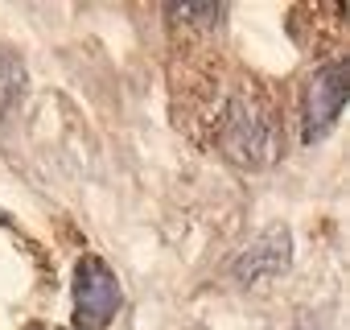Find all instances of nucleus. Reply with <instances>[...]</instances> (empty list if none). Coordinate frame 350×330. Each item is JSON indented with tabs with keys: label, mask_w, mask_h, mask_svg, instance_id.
Segmentation results:
<instances>
[{
	"label": "nucleus",
	"mask_w": 350,
	"mask_h": 330,
	"mask_svg": "<svg viewBox=\"0 0 350 330\" xmlns=\"http://www.w3.org/2000/svg\"><path fill=\"white\" fill-rule=\"evenodd\" d=\"M346 91H350L346 62H325L321 71H313V79L305 87V116H301V136L309 144L329 136V128L338 124V116L346 107Z\"/></svg>",
	"instance_id": "7ed1b4c3"
},
{
	"label": "nucleus",
	"mask_w": 350,
	"mask_h": 330,
	"mask_svg": "<svg viewBox=\"0 0 350 330\" xmlns=\"http://www.w3.org/2000/svg\"><path fill=\"white\" fill-rule=\"evenodd\" d=\"M215 144L239 170H268L280 144L272 107L256 91H235L215 120Z\"/></svg>",
	"instance_id": "f257e3e1"
},
{
	"label": "nucleus",
	"mask_w": 350,
	"mask_h": 330,
	"mask_svg": "<svg viewBox=\"0 0 350 330\" xmlns=\"http://www.w3.org/2000/svg\"><path fill=\"white\" fill-rule=\"evenodd\" d=\"M21 91H25V66L5 42H0V116L21 99Z\"/></svg>",
	"instance_id": "39448f33"
},
{
	"label": "nucleus",
	"mask_w": 350,
	"mask_h": 330,
	"mask_svg": "<svg viewBox=\"0 0 350 330\" xmlns=\"http://www.w3.org/2000/svg\"><path fill=\"white\" fill-rule=\"evenodd\" d=\"M70 289H75V330H103V326L116 318L120 301H124L120 277H116L111 264L99 260V256H83V260L75 264Z\"/></svg>",
	"instance_id": "f03ea898"
},
{
	"label": "nucleus",
	"mask_w": 350,
	"mask_h": 330,
	"mask_svg": "<svg viewBox=\"0 0 350 330\" xmlns=\"http://www.w3.org/2000/svg\"><path fill=\"white\" fill-rule=\"evenodd\" d=\"M288 260H293V236H288L284 227H268L260 240H252V244L235 256L231 272H235L239 285H256V281H268V277L284 272Z\"/></svg>",
	"instance_id": "20e7f679"
}]
</instances>
